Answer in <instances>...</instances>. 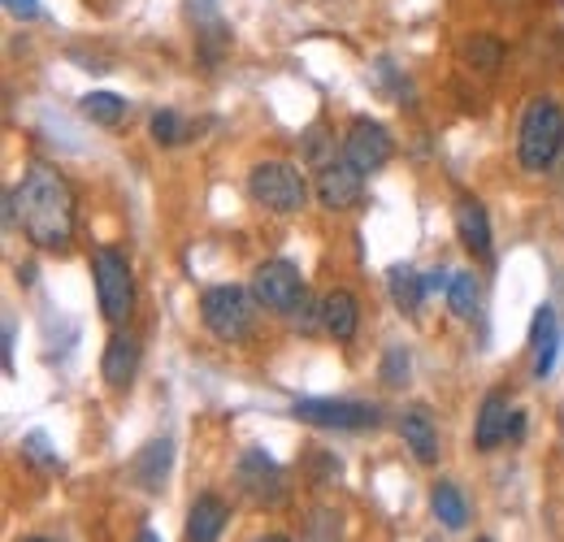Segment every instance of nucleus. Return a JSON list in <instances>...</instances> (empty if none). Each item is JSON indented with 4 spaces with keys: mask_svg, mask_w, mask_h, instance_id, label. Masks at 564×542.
I'll return each instance as SVG.
<instances>
[{
    "mask_svg": "<svg viewBox=\"0 0 564 542\" xmlns=\"http://www.w3.org/2000/svg\"><path fill=\"white\" fill-rule=\"evenodd\" d=\"M135 542H161V534H156V530H140V534H135Z\"/></svg>",
    "mask_w": 564,
    "mask_h": 542,
    "instance_id": "33",
    "label": "nucleus"
},
{
    "mask_svg": "<svg viewBox=\"0 0 564 542\" xmlns=\"http://www.w3.org/2000/svg\"><path fill=\"white\" fill-rule=\"evenodd\" d=\"M447 286H452V273H443V270L425 273V291H447Z\"/></svg>",
    "mask_w": 564,
    "mask_h": 542,
    "instance_id": "30",
    "label": "nucleus"
},
{
    "mask_svg": "<svg viewBox=\"0 0 564 542\" xmlns=\"http://www.w3.org/2000/svg\"><path fill=\"white\" fill-rule=\"evenodd\" d=\"M508 438H525V416L512 412V425H508Z\"/></svg>",
    "mask_w": 564,
    "mask_h": 542,
    "instance_id": "32",
    "label": "nucleus"
},
{
    "mask_svg": "<svg viewBox=\"0 0 564 542\" xmlns=\"http://www.w3.org/2000/svg\"><path fill=\"white\" fill-rule=\"evenodd\" d=\"M400 438H404V447L417 456V465H434L438 460V430H434V416H430V408H404V416H400Z\"/></svg>",
    "mask_w": 564,
    "mask_h": 542,
    "instance_id": "15",
    "label": "nucleus"
},
{
    "mask_svg": "<svg viewBox=\"0 0 564 542\" xmlns=\"http://www.w3.org/2000/svg\"><path fill=\"white\" fill-rule=\"evenodd\" d=\"M313 192H317V204H322V208L348 213V208H356L360 196H365V174L356 170L352 161H326V165L317 170Z\"/></svg>",
    "mask_w": 564,
    "mask_h": 542,
    "instance_id": "11",
    "label": "nucleus"
},
{
    "mask_svg": "<svg viewBox=\"0 0 564 542\" xmlns=\"http://www.w3.org/2000/svg\"><path fill=\"white\" fill-rule=\"evenodd\" d=\"M22 460H31V465L44 469V474H57V469H62V456L53 452L48 434H26V438H22Z\"/></svg>",
    "mask_w": 564,
    "mask_h": 542,
    "instance_id": "26",
    "label": "nucleus"
},
{
    "mask_svg": "<svg viewBox=\"0 0 564 542\" xmlns=\"http://www.w3.org/2000/svg\"><path fill=\"white\" fill-rule=\"evenodd\" d=\"M286 317H291V322H295L304 335H317V330H326V322H322V304H317L313 295H304V300H300V304H295Z\"/></svg>",
    "mask_w": 564,
    "mask_h": 542,
    "instance_id": "28",
    "label": "nucleus"
},
{
    "mask_svg": "<svg viewBox=\"0 0 564 542\" xmlns=\"http://www.w3.org/2000/svg\"><path fill=\"white\" fill-rule=\"evenodd\" d=\"M248 196L279 217H291L308 204V178L291 161H261L248 174Z\"/></svg>",
    "mask_w": 564,
    "mask_h": 542,
    "instance_id": "5",
    "label": "nucleus"
},
{
    "mask_svg": "<svg viewBox=\"0 0 564 542\" xmlns=\"http://www.w3.org/2000/svg\"><path fill=\"white\" fill-rule=\"evenodd\" d=\"M409 369H413L409 351H404V347H387V356H382V369H378V378H382L387 387H404V382H409Z\"/></svg>",
    "mask_w": 564,
    "mask_h": 542,
    "instance_id": "27",
    "label": "nucleus"
},
{
    "mask_svg": "<svg viewBox=\"0 0 564 542\" xmlns=\"http://www.w3.org/2000/svg\"><path fill=\"white\" fill-rule=\"evenodd\" d=\"M187 18L196 26V57L205 69H217L230 53V26L217 9V0H187Z\"/></svg>",
    "mask_w": 564,
    "mask_h": 542,
    "instance_id": "9",
    "label": "nucleus"
},
{
    "mask_svg": "<svg viewBox=\"0 0 564 542\" xmlns=\"http://www.w3.org/2000/svg\"><path fill=\"white\" fill-rule=\"evenodd\" d=\"M564 148V109L552 96H534L521 113V131H517V156L530 174H543Z\"/></svg>",
    "mask_w": 564,
    "mask_h": 542,
    "instance_id": "2",
    "label": "nucleus"
},
{
    "mask_svg": "<svg viewBox=\"0 0 564 542\" xmlns=\"http://www.w3.org/2000/svg\"><path fill=\"white\" fill-rule=\"evenodd\" d=\"M291 416L304 425H322V430H378L382 425V408L365 404V400H295Z\"/></svg>",
    "mask_w": 564,
    "mask_h": 542,
    "instance_id": "6",
    "label": "nucleus"
},
{
    "mask_svg": "<svg viewBox=\"0 0 564 542\" xmlns=\"http://www.w3.org/2000/svg\"><path fill=\"white\" fill-rule=\"evenodd\" d=\"M170 465H174V443L170 438H152L140 456L131 460V477L140 481V490L156 495L165 486V477H170Z\"/></svg>",
    "mask_w": 564,
    "mask_h": 542,
    "instance_id": "18",
    "label": "nucleus"
},
{
    "mask_svg": "<svg viewBox=\"0 0 564 542\" xmlns=\"http://www.w3.org/2000/svg\"><path fill=\"white\" fill-rule=\"evenodd\" d=\"M530 347H534V378L543 382L556 365V351H561V317L552 304H543L534 313V326H530Z\"/></svg>",
    "mask_w": 564,
    "mask_h": 542,
    "instance_id": "16",
    "label": "nucleus"
},
{
    "mask_svg": "<svg viewBox=\"0 0 564 542\" xmlns=\"http://www.w3.org/2000/svg\"><path fill=\"white\" fill-rule=\"evenodd\" d=\"M22 542H53V539H22Z\"/></svg>",
    "mask_w": 564,
    "mask_h": 542,
    "instance_id": "35",
    "label": "nucleus"
},
{
    "mask_svg": "<svg viewBox=\"0 0 564 542\" xmlns=\"http://www.w3.org/2000/svg\"><path fill=\"white\" fill-rule=\"evenodd\" d=\"M252 291L235 286V282H221L209 286L200 295V322L213 339L221 343H248L252 339V326H257V308H252Z\"/></svg>",
    "mask_w": 564,
    "mask_h": 542,
    "instance_id": "3",
    "label": "nucleus"
},
{
    "mask_svg": "<svg viewBox=\"0 0 564 542\" xmlns=\"http://www.w3.org/2000/svg\"><path fill=\"white\" fill-rule=\"evenodd\" d=\"M257 542H291L286 534H265V539H257Z\"/></svg>",
    "mask_w": 564,
    "mask_h": 542,
    "instance_id": "34",
    "label": "nucleus"
},
{
    "mask_svg": "<svg viewBox=\"0 0 564 542\" xmlns=\"http://www.w3.org/2000/svg\"><path fill=\"white\" fill-rule=\"evenodd\" d=\"M13 213L40 252H66L74 243V192L53 165H26L22 183L13 187Z\"/></svg>",
    "mask_w": 564,
    "mask_h": 542,
    "instance_id": "1",
    "label": "nucleus"
},
{
    "mask_svg": "<svg viewBox=\"0 0 564 542\" xmlns=\"http://www.w3.org/2000/svg\"><path fill=\"white\" fill-rule=\"evenodd\" d=\"M508 425H512V408H508V395L491 391L482 408H478V425H474V447L478 452H495L503 438H508Z\"/></svg>",
    "mask_w": 564,
    "mask_h": 542,
    "instance_id": "17",
    "label": "nucleus"
},
{
    "mask_svg": "<svg viewBox=\"0 0 564 542\" xmlns=\"http://www.w3.org/2000/svg\"><path fill=\"white\" fill-rule=\"evenodd\" d=\"M226 521H230V508L221 495H209V490L196 495L187 508V542H217Z\"/></svg>",
    "mask_w": 564,
    "mask_h": 542,
    "instance_id": "14",
    "label": "nucleus"
},
{
    "mask_svg": "<svg viewBox=\"0 0 564 542\" xmlns=\"http://www.w3.org/2000/svg\"><path fill=\"white\" fill-rule=\"evenodd\" d=\"M252 300L261 304V308H270V313H291L304 295H308V286H304V273L295 270L291 261H261L257 270H252Z\"/></svg>",
    "mask_w": 564,
    "mask_h": 542,
    "instance_id": "7",
    "label": "nucleus"
},
{
    "mask_svg": "<svg viewBox=\"0 0 564 542\" xmlns=\"http://www.w3.org/2000/svg\"><path fill=\"white\" fill-rule=\"evenodd\" d=\"M430 508H434V517H438L447 530H465V521H469V503H465V495H460L456 481H434Z\"/></svg>",
    "mask_w": 564,
    "mask_h": 542,
    "instance_id": "20",
    "label": "nucleus"
},
{
    "mask_svg": "<svg viewBox=\"0 0 564 542\" xmlns=\"http://www.w3.org/2000/svg\"><path fill=\"white\" fill-rule=\"evenodd\" d=\"M135 369H140V343L131 339V335H109L105 356H100V378L113 391H122V387L135 382Z\"/></svg>",
    "mask_w": 564,
    "mask_h": 542,
    "instance_id": "13",
    "label": "nucleus"
},
{
    "mask_svg": "<svg viewBox=\"0 0 564 542\" xmlns=\"http://www.w3.org/2000/svg\"><path fill=\"white\" fill-rule=\"evenodd\" d=\"M322 322H326V335H335L339 343H352L360 330V304H356L352 291L335 286L326 300H322Z\"/></svg>",
    "mask_w": 564,
    "mask_h": 542,
    "instance_id": "19",
    "label": "nucleus"
},
{
    "mask_svg": "<svg viewBox=\"0 0 564 542\" xmlns=\"http://www.w3.org/2000/svg\"><path fill=\"white\" fill-rule=\"evenodd\" d=\"M474 542H491V539H474Z\"/></svg>",
    "mask_w": 564,
    "mask_h": 542,
    "instance_id": "36",
    "label": "nucleus"
},
{
    "mask_svg": "<svg viewBox=\"0 0 564 542\" xmlns=\"http://www.w3.org/2000/svg\"><path fill=\"white\" fill-rule=\"evenodd\" d=\"M391 152H395V143H391V136H387V127H382V122H373V118H356L352 127H348V139H344V161H352L360 174L382 170V165L391 161Z\"/></svg>",
    "mask_w": 564,
    "mask_h": 542,
    "instance_id": "10",
    "label": "nucleus"
},
{
    "mask_svg": "<svg viewBox=\"0 0 564 542\" xmlns=\"http://www.w3.org/2000/svg\"><path fill=\"white\" fill-rule=\"evenodd\" d=\"M91 278H96V300H100L105 322L122 326L135 313V273H131V261L118 248H96L91 252Z\"/></svg>",
    "mask_w": 564,
    "mask_h": 542,
    "instance_id": "4",
    "label": "nucleus"
},
{
    "mask_svg": "<svg viewBox=\"0 0 564 542\" xmlns=\"http://www.w3.org/2000/svg\"><path fill=\"white\" fill-rule=\"evenodd\" d=\"M78 109H83V118L96 122V127H118V122L131 113V105H127L122 96H113V91H87V96L78 100Z\"/></svg>",
    "mask_w": 564,
    "mask_h": 542,
    "instance_id": "22",
    "label": "nucleus"
},
{
    "mask_svg": "<svg viewBox=\"0 0 564 542\" xmlns=\"http://www.w3.org/2000/svg\"><path fill=\"white\" fill-rule=\"evenodd\" d=\"M152 139L165 143V148H178V143L192 139V127H187L174 109H161V113H152Z\"/></svg>",
    "mask_w": 564,
    "mask_h": 542,
    "instance_id": "25",
    "label": "nucleus"
},
{
    "mask_svg": "<svg viewBox=\"0 0 564 542\" xmlns=\"http://www.w3.org/2000/svg\"><path fill=\"white\" fill-rule=\"evenodd\" d=\"M235 481H239V490H243L252 503H261V508H279L282 499H286V474L279 469V460L265 456L261 447H248V452L239 456Z\"/></svg>",
    "mask_w": 564,
    "mask_h": 542,
    "instance_id": "8",
    "label": "nucleus"
},
{
    "mask_svg": "<svg viewBox=\"0 0 564 542\" xmlns=\"http://www.w3.org/2000/svg\"><path fill=\"white\" fill-rule=\"evenodd\" d=\"M456 235H460V243H465L469 257H478V261H491L495 257L491 217H487V208L474 200V196H465V200L456 204Z\"/></svg>",
    "mask_w": 564,
    "mask_h": 542,
    "instance_id": "12",
    "label": "nucleus"
},
{
    "mask_svg": "<svg viewBox=\"0 0 564 542\" xmlns=\"http://www.w3.org/2000/svg\"><path fill=\"white\" fill-rule=\"evenodd\" d=\"M4 9H9L13 18H22V22L40 18V0H4Z\"/></svg>",
    "mask_w": 564,
    "mask_h": 542,
    "instance_id": "29",
    "label": "nucleus"
},
{
    "mask_svg": "<svg viewBox=\"0 0 564 542\" xmlns=\"http://www.w3.org/2000/svg\"><path fill=\"white\" fill-rule=\"evenodd\" d=\"M4 373L13 378V322H4Z\"/></svg>",
    "mask_w": 564,
    "mask_h": 542,
    "instance_id": "31",
    "label": "nucleus"
},
{
    "mask_svg": "<svg viewBox=\"0 0 564 542\" xmlns=\"http://www.w3.org/2000/svg\"><path fill=\"white\" fill-rule=\"evenodd\" d=\"M478 278L469 270H460V273H452V286H447V304H452V313L460 317V322H469L474 313H478Z\"/></svg>",
    "mask_w": 564,
    "mask_h": 542,
    "instance_id": "23",
    "label": "nucleus"
},
{
    "mask_svg": "<svg viewBox=\"0 0 564 542\" xmlns=\"http://www.w3.org/2000/svg\"><path fill=\"white\" fill-rule=\"evenodd\" d=\"M460 57L474 69H499L503 66V44L495 35H469L465 48H460Z\"/></svg>",
    "mask_w": 564,
    "mask_h": 542,
    "instance_id": "24",
    "label": "nucleus"
},
{
    "mask_svg": "<svg viewBox=\"0 0 564 542\" xmlns=\"http://www.w3.org/2000/svg\"><path fill=\"white\" fill-rule=\"evenodd\" d=\"M387 286H391V300H395V308H400V313H417V308H422L425 278L417 270L395 265V270L387 273Z\"/></svg>",
    "mask_w": 564,
    "mask_h": 542,
    "instance_id": "21",
    "label": "nucleus"
}]
</instances>
